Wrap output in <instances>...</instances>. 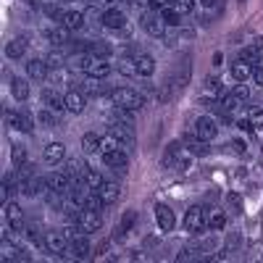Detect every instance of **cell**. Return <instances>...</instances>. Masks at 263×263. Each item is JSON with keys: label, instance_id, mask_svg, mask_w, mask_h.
Returning <instances> with one entry per match:
<instances>
[{"label": "cell", "instance_id": "obj_1", "mask_svg": "<svg viewBox=\"0 0 263 263\" xmlns=\"http://www.w3.org/2000/svg\"><path fill=\"white\" fill-rule=\"evenodd\" d=\"M100 156L105 161V166H111V168H126L129 158H126V153H124V145L119 140H114L111 135L103 137V145H100Z\"/></svg>", "mask_w": 263, "mask_h": 263}, {"label": "cell", "instance_id": "obj_2", "mask_svg": "<svg viewBox=\"0 0 263 263\" xmlns=\"http://www.w3.org/2000/svg\"><path fill=\"white\" fill-rule=\"evenodd\" d=\"M111 98H114V105H116V108H124V111H140V108L145 105V98H142L137 90H129V87L114 90Z\"/></svg>", "mask_w": 263, "mask_h": 263}, {"label": "cell", "instance_id": "obj_3", "mask_svg": "<svg viewBox=\"0 0 263 263\" xmlns=\"http://www.w3.org/2000/svg\"><path fill=\"white\" fill-rule=\"evenodd\" d=\"M205 227H208V211L203 205H192L184 216V229L190 234H200Z\"/></svg>", "mask_w": 263, "mask_h": 263}, {"label": "cell", "instance_id": "obj_4", "mask_svg": "<svg viewBox=\"0 0 263 263\" xmlns=\"http://www.w3.org/2000/svg\"><path fill=\"white\" fill-rule=\"evenodd\" d=\"M108 135H111L114 140H119L126 150L135 147V132H132V121H124V119H121V121H119V119L111 121V126H108Z\"/></svg>", "mask_w": 263, "mask_h": 263}, {"label": "cell", "instance_id": "obj_5", "mask_svg": "<svg viewBox=\"0 0 263 263\" xmlns=\"http://www.w3.org/2000/svg\"><path fill=\"white\" fill-rule=\"evenodd\" d=\"M100 227H103V221H100V211H87V208L79 211V218H77V229H79V232L92 234V232H98Z\"/></svg>", "mask_w": 263, "mask_h": 263}, {"label": "cell", "instance_id": "obj_6", "mask_svg": "<svg viewBox=\"0 0 263 263\" xmlns=\"http://www.w3.org/2000/svg\"><path fill=\"white\" fill-rule=\"evenodd\" d=\"M82 71L87 77H92V79H105L108 74H111V63H108L105 58H100V55H90Z\"/></svg>", "mask_w": 263, "mask_h": 263}, {"label": "cell", "instance_id": "obj_7", "mask_svg": "<svg viewBox=\"0 0 263 263\" xmlns=\"http://www.w3.org/2000/svg\"><path fill=\"white\" fill-rule=\"evenodd\" d=\"M142 29L150 34V37H163V29H166V21L158 11H147L142 13Z\"/></svg>", "mask_w": 263, "mask_h": 263}, {"label": "cell", "instance_id": "obj_8", "mask_svg": "<svg viewBox=\"0 0 263 263\" xmlns=\"http://www.w3.org/2000/svg\"><path fill=\"white\" fill-rule=\"evenodd\" d=\"M42 245H45L48 253L61 255L63 250H69V237H66V232H48L42 237Z\"/></svg>", "mask_w": 263, "mask_h": 263}, {"label": "cell", "instance_id": "obj_9", "mask_svg": "<svg viewBox=\"0 0 263 263\" xmlns=\"http://www.w3.org/2000/svg\"><path fill=\"white\" fill-rule=\"evenodd\" d=\"M218 135V126L211 116H200V119H195V137H200V140H213Z\"/></svg>", "mask_w": 263, "mask_h": 263}, {"label": "cell", "instance_id": "obj_10", "mask_svg": "<svg viewBox=\"0 0 263 263\" xmlns=\"http://www.w3.org/2000/svg\"><path fill=\"white\" fill-rule=\"evenodd\" d=\"M90 253H92V248H90V239L84 237V232L69 239V255L84 260V258H90Z\"/></svg>", "mask_w": 263, "mask_h": 263}, {"label": "cell", "instance_id": "obj_11", "mask_svg": "<svg viewBox=\"0 0 263 263\" xmlns=\"http://www.w3.org/2000/svg\"><path fill=\"white\" fill-rule=\"evenodd\" d=\"M156 221H158V229H161V232H171L174 224H177V216H174V211H171L168 205L158 203V205H156Z\"/></svg>", "mask_w": 263, "mask_h": 263}, {"label": "cell", "instance_id": "obj_12", "mask_svg": "<svg viewBox=\"0 0 263 263\" xmlns=\"http://www.w3.org/2000/svg\"><path fill=\"white\" fill-rule=\"evenodd\" d=\"M100 21H103V27H105V29H124V27H126V16H124V11H116V8H108V11L100 16Z\"/></svg>", "mask_w": 263, "mask_h": 263}, {"label": "cell", "instance_id": "obj_13", "mask_svg": "<svg viewBox=\"0 0 263 263\" xmlns=\"http://www.w3.org/2000/svg\"><path fill=\"white\" fill-rule=\"evenodd\" d=\"M48 187L66 195V192H71V177L66 171H55V174H50V177H48Z\"/></svg>", "mask_w": 263, "mask_h": 263}, {"label": "cell", "instance_id": "obj_14", "mask_svg": "<svg viewBox=\"0 0 263 263\" xmlns=\"http://www.w3.org/2000/svg\"><path fill=\"white\" fill-rule=\"evenodd\" d=\"M98 195H100V200H103L105 205H114L119 197H121V187H119L116 182H103L100 190H98Z\"/></svg>", "mask_w": 263, "mask_h": 263}, {"label": "cell", "instance_id": "obj_15", "mask_svg": "<svg viewBox=\"0 0 263 263\" xmlns=\"http://www.w3.org/2000/svg\"><path fill=\"white\" fill-rule=\"evenodd\" d=\"M6 221L11 224L13 232L24 229V211H21L16 203H6Z\"/></svg>", "mask_w": 263, "mask_h": 263}, {"label": "cell", "instance_id": "obj_16", "mask_svg": "<svg viewBox=\"0 0 263 263\" xmlns=\"http://www.w3.org/2000/svg\"><path fill=\"white\" fill-rule=\"evenodd\" d=\"M42 158H45V163L55 166L66 158V147L61 142H50V145H45V150H42Z\"/></svg>", "mask_w": 263, "mask_h": 263}, {"label": "cell", "instance_id": "obj_17", "mask_svg": "<svg viewBox=\"0 0 263 263\" xmlns=\"http://www.w3.org/2000/svg\"><path fill=\"white\" fill-rule=\"evenodd\" d=\"M8 126L18 129V132H32L34 129V119L29 114H8Z\"/></svg>", "mask_w": 263, "mask_h": 263}, {"label": "cell", "instance_id": "obj_18", "mask_svg": "<svg viewBox=\"0 0 263 263\" xmlns=\"http://www.w3.org/2000/svg\"><path fill=\"white\" fill-rule=\"evenodd\" d=\"M63 100H66V111H71V114H82L84 111V95L79 90H69L63 95Z\"/></svg>", "mask_w": 263, "mask_h": 263}, {"label": "cell", "instance_id": "obj_19", "mask_svg": "<svg viewBox=\"0 0 263 263\" xmlns=\"http://www.w3.org/2000/svg\"><path fill=\"white\" fill-rule=\"evenodd\" d=\"M42 105L50 108L53 114H58V111H63V108H66V100L58 92H53V90H42Z\"/></svg>", "mask_w": 263, "mask_h": 263}, {"label": "cell", "instance_id": "obj_20", "mask_svg": "<svg viewBox=\"0 0 263 263\" xmlns=\"http://www.w3.org/2000/svg\"><path fill=\"white\" fill-rule=\"evenodd\" d=\"M135 63H137V74L140 77H153V71H156V61H153V55H147V53L135 55Z\"/></svg>", "mask_w": 263, "mask_h": 263}, {"label": "cell", "instance_id": "obj_21", "mask_svg": "<svg viewBox=\"0 0 263 263\" xmlns=\"http://www.w3.org/2000/svg\"><path fill=\"white\" fill-rule=\"evenodd\" d=\"M61 24L69 27V29H82L84 27V13L82 11H63Z\"/></svg>", "mask_w": 263, "mask_h": 263}, {"label": "cell", "instance_id": "obj_22", "mask_svg": "<svg viewBox=\"0 0 263 263\" xmlns=\"http://www.w3.org/2000/svg\"><path fill=\"white\" fill-rule=\"evenodd\" d=\"M48 40L53 42L55 48H61V45H66V42L71 40V29L61 24V27H55V29H50V32H48Z\"/></svg>", "mask_w": 263, "mask_h": 263}, {"label": "cell", "instance_id": "obj_23", "mask_svg": "<svg viewBox=\"0 0 263 263\" xmlns=\"http://www.w3.org/2000/svg\"><path fill=\"white\" fill-rule=\"evenodd\" d=\"M48 69H50V66H48V61H29L27 63V74L32 77V79H45L48 77Z\"/></svg>", "mask_w": 263, "mask_h": 263}, {"label": "cell", "instance_id": "obj_24", "mask_svg": "<svg viewBox=\"0 0 263 263\" xmlns=\"http://www.w3.org/2000/svg\"><path fill=\"white\" fill-rule=\"evenodd\" d=\"M11 92H13L16 100H27L29 98V82L21 79V77H13L11 79Z\"/></svg>", "mask_w": 263, "mask_h": 263}, {"label": "cell", "instance_id": "obj_25", "mask_svg": "<svg viewBox=\"0 0 263 263\" xmlns=\"http://www.w3.org/2000/svg\"><path fill=\"white\" fill-rule=\"evenodd\" d=\"M24 53H27V40L24 37H16V40H11L6 45V55L8 58H21Z\"/></svg>", "mask_w": 263, "mask_h": 263}, {"label": "cell", "instance_id": "obj_26", "mask_svg": "<svg viewBox=\"0 0 263 263\" xmlns=\"http://www.w3.org/2000/svg\"><path fill=\"white\" fill-rule=\"evenodd\" d=\"M232 77H234L237 82H245L248 77H253V63H245V61L232 63Z\"/></svg>", "mask_w": 263, "mask_h": 263}, {"label": "cell", "instance_id": "obj_27", "mask_svg": "<svg viewBox=\"0 0 263 263\" xmlns=\"http://www.w3.org/2000/svg\"><path fill=\"white\" fill-rule=\"evenodd\" d=\"M100 145H103V137L92 135V132L82 137V150L87 153V156H92V153H100Z\"/></svg>", "mask_w": 263, "mask_h": 263}, {"label": "cell", "instance_id": "obj_28", "mask_svg": "<svg viewBox=\"0 0 263 263\" xmlns=\"http://www.w3.org/2000/svg\"><path fill=\"white\" fill-rule=\"evenodd\" d=\"M66 174H69L71 179H84V174H87V166H84V161L82 158H74V161H69L66 163Z\"/></svg>", "mask_w": 263, "mask_h": 263}, {"label": "cell", "instance_id": "obj_29", "mask_svg": "<svg viewBox=\"0 0 263 263\" xmlns=\"http://www.w3.org/2000/svg\"><path fill=\"white\" fill-rule=\"evenodd\" d=\"M224 227H227V216H224V211H211V213H208V229L221 232Z\"/></svg>", "mask_w": 263, "mask_h": 263}, {"label": "cell", "instance_id": "obj_30", "mask_svg": "<svg viewBox=\"0 0 263 263\" xmlns=\"http://www.w3.org/2000/svg\"><path fill=\"white\" fill-rule=\"evenodd\" d=\"M182 147H184V145H179V142H171V145H168V150H166L163 166H174V163H179V158H182Z\"/></svg>", "mask_w": 263, "mask_h": 263}, {"label": "cell", "instance_id": "obj_31", "mask_svg": "<svg viewBox=\"0 0 263 263\" xmlns=\"http://www.w3.org/2000/svg\"><path fill=\"white\" fill-rule=\"evenodd\" d=\"M135 221H137V211H126V213H124V218H121L119 234H114V237H116V239H121V237H124V234H126L132 227H135Z\"/></svg>", "mask_w": 263, "mask_h": 263}, {"label": "cell", "instance_id": "obj_32", "mask_svg": "<svg viewBox=\"0 0 263 263\" xmlns=\"http://www.w3.org/2000/svg\"><path fill=\"white\" fill-rule=\"evenodd\" d=\"M11 163H13V168L27 166V147H24V145H13V150H11Z\"/></svg>", "mask_w": 263, "mask_h": 263}, {"label": "cell", "instance_id": "obj_33", "mask_svg": "<svg viewBox=\"0 0 263 263\" xmlns=\"http://www.w3.org/2000/svg\"><path fill=\"white\" fill-rule=\"evenodd\" d=\"M116 69H119V74H124V77H137V63H135V58H121V61L116 63Z\"/></svg>", "mask_w": 263, "mask_h": 263}, {"label": "cell", "instance_id": "obj_34", "mask_svg": "<svg viewBox=\"0 0 263 263\" xmlns=\"http://www.w3.org/2000/svg\"><path fill=\"white\" fill-rule=\"evenodd\" d=\"M227 205H229L232 216H239V213H242V195H239V192H229L227 195Z\"/></svg>", "mask_w": 263, "mask_h": 263}, {"label": "cell", "instance_id": "obj_35", "mask_svg": "<svg viewBox=\"0 0 263 263\" xmlns=\"http://www.w3.org/2000/svg\"><path fill=\"white\" fill-rule=\"evenodd\" d=\"M161 16H163V21H166V24L168 27H179V18H182V13L177 11V8H174V6H166L163 11H158Z\"/></svg>", "mask_w": 263, "mask_h": 263}, {"label": "cell", "instance_id": "obj_36", "mask_svg": "<svg viewBox=\"0 0 263 263\" xmlns=\"http://www.w3.org/2000/svg\"><path fill=\"white\" fill-rule=\"evenodd\" d=\"M237 61H245V63H258L260 61V53L253 48V45H248V48H242V50H239V55H237Z\"/></svg>", "mask_w": 263, "mask_h": 263}, {"label": "cell", "instance_id": "obj_37", "mask_svg": "<svg viewBox=\"0 0 263 263\" xmlns=\"http://www.w3.org/2000/svg\"><path fill=\"white\" fill-rule=\"evenodd\" d=\"M187 142H190L192 156H205V153H208V142L200 140V137H187Z\"/></svg>", "mask_w": 263, "mask_h": 263}, {"label": "cell", "instance_id": "obj_38", "mask_svg": "<svg viewBox=\"0 0 263 263\" xmlns=\"http://www.w3.org/2000/svg\"><path fill=\"white\" fill-rule=\"evenodd\" d=\"M84 184L87 187H90V190H100V184H103V177H100V174L98 171H92V168H87V174H84Z\"/></svg>", "mask_w": 263, "mask_h": 263}, {"label": "cell", "instance_id": "obj_39", "mask_svg": "<svg viewBox=\"0 0 263 263\" xmlns=\"http://www.w3.org/2000/svg\"><path fill=\"white\" fill-rule=\"evenodd\" d=\"M87 53H90V55H100V58H105L108 53H111V48H108L103 40H95L92 45H87Z\"/></svg>", "mask_w": 263, "mask_h": 263}, {"label": "cell", "instance_id": "obj_40", "mask_svg": "<svg viewBox=\"0 0 263 263\" xmlns=\"http://www.w3.org/2000/svg\"><path fill=\"white\" fill-rule=\"evenodd\" d=\"M248 121H250L253 129H260V126H263V108L253 105V108H250V114H248Z\"/></svg>", "mask_w": 263, "mask_h": 263}, {"label": "cell", "instance_id": "obj_41", "mask_svg": "<svg viewBox=\"0 0 263 263\" xmlns=\"http://www.w3.org/2000/svg\"><path fill=\"white\" fill-rule=\"evenodd\" d=\"M232 98H234L237 103H245V100L250 98V90H248V84H245V82H237V87L232 90Z\"/></svg>", "mask_w": 263, "mask_h": 263}, {"label": "cell", "instance_id": "obj_42", "mask_svg": "<svg viewBox=\"0 0 263 263\" xmlns=\"http://www.w3.org/2000/svg\"><path fill=\"white\" fill-rule=\"evenodd\" d=\"M203 258V250H197V248H184L179 253V260H200Z\"/></svg>", "mask_w": 263, "mask_h": 263}, {"label": "cell", "instance_id": "obj_43", "mask_svg": "<svg viewBox=\"0 0 263 263\" xmlns=\"http://www.w3.org/2000/svg\"><path fill=\"white\" fill-rule=\"evenodd\" d=\"M171 6H174V8H177V11L184 16V13H190V11L195 8V0H174Z\"/></svg>", "mask_w": 263, "mask_h": 263}, {"label": "cell", "instance_id": "obj_44", "mask_svg": "<svg viewBox=\"0 0 263 263\" xmlns=\"http://www.w3.org/2000/svg\"><path fill=\"white\" fill-rule=\"evenodd\" d=\"M37 121H40L42 126H53V124H55V116L50 114V108H45V111L37 114Z\"/></svg>", "mask_w": 263, "mask_h": 263}, {"label": "cell", "instance_id": "obj_45", "mask_svg": "<svg viewBox=\"0 0 263 263\" xmlns=\"http://www.w3.org/2000/svg\"><path fill=\"white\" fill-rule=\"evenodd\" d=\"M45 61H48V66H50V69H61V66H63V61H66V58H63L61 53H50V55H48Z\"/></svg>", "mask_w": 263, "mask_h": 263}, {"label": "cell", "instance_id": "obj_46", "mask_svg": "<svg viewBox=\"0 0 263 263\" xmlns=\"http://www.w3.org/2000/svg\"><path fill=\"white\" fill-rule=\"evenodd\" d=\"M253 79H255V84L263 87V63H255L253 66Z\"/></svg>", "mask_w": 263, "mask_h": 263}, {"label": "cell", "instance_id": "obj_47", "mask_svg": "<svg viewBox=\"0 0 263 263\" xmlns=\"http://www.w3.org/2000/svg\"><path fill=\"white\" fill-rule=\"evenodd\" d=\"M45 13H48L50 18H61V16H63V13L58 11V6H55V3H48V6H45Z\"/></svg>", "mask_w": 263, "mask_h": 263}, {"label": "cell", "instance_id": "obj_48", "mask_svg": "<svg viewBox=\"0 0 263 263\" xmlns=\"http://www.w3.org/2000/svg\"><path fill=\"white\" fill-rule=\"evenodd\" d=\"M16 255H18V250H16V248H13V245H11V248H8V242H3V258H6V260H8V258H16Z\"/></svg>", "mask_w": 263, "mask_h": 263}, {"label": "cell", "instance_id": "obj_49", "mask_svg": "<svg viewBox=\"0 0 263 263\" xmlns=\"http://www.w3.org/2000/svg\"><path fill=\"white\" fill-rule=\"evenodd\" d=\"M150 6H153V11H163L166 6H171L168 0H150Z\"/></svg>", "mask_w": 263, "mask_h": 263}, {"label": "cell", "instance_id": "obj_50", "mask_svg": "<svg viewBox=\"0 0 263 263\" xmlns=\"http://www.w3.org/2000/svg\"><path fill=\"white\" fill-rule=\"evenodd\" d=\"M232 147H234V153H245V150H248V145H245L242 140H234V142H232Z\"/></svg>", "mask_w": 263, "mask_h": 263}, {"label": "cell", "instance_id": "obj_51", "mask_svg": "<svg viewBox=\"0 0 263 263\" xmlns=\"http://www.w3.org/2000/svg\"><path fill=\"white\" fill-rule=\"evenodd\" d=\"M253 48H255V50H258V53L263 55V37H258V40L253 42Z\"/></svg>", "mask_w": 263, "mask_h": 263}, {"label": "cell", "instance_id": "obj_52", "mask_svg": "<svg viewBox=\"0 0 263 263\" xmlns=\"http://www.w3.org/2000/svg\"><path fill=\"white\" fill-rule=\"evenodd\" d=\"M203 6H216V0H200Z\"/></svg>", "mask_w": 263, "mask_h": 263}, {"label": "cell", "instance_id": "obj_53", "mask_svg": "<svg viewBox=\"0 0 263 263\" xmlns=\"http://www.w3.org/2000/svg\"><path fill=\"white\" fill-rule=\"evenodd\" d=\"M29 6H32V8H37V6H40V0H29Z\"/></svg>", "mask_w": 263, "mask_h": 263}, {"label": "cell", "instance_id": "obj_54", "mask_svg": "<svg viewBox=\"0 0 263 263\" xmlns=\"http://www.w3.org/2000/svg\"><path fill=\"white\" fill-rule=\"evenodd\" d=\"M168 3H174V0H168Z\"/></svg>", "mask_w": 263, "mask_h": 263}]
</instances>
